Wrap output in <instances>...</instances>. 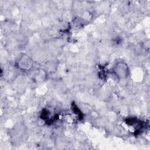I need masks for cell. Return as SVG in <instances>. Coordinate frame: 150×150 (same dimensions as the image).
I'll use <instances>...</instances> for the list:
<instances>
[{
    "mask_svg": "<svg viewBox=\"0 0 150 150\" xmlns=\"http://www.w3.org/2000/svg\"><path fill=\"white\" fill-rule=\"evenodd\" d=\"M115 74L119 79L127 77L129 74V69L127 64L124 62H119L115 64L114 67Z\"/></svg>",
    "mask_w": 150,
    "mask_h": 150,
    "instance_id": "1",
    "label": "cell"
},
{
    "mask_svg": "<svg viewBox=\"0 0 150 150\" xmlns=\"http://www.w3.org/2000/svg\"><path fill=\"white\" fill-rule=\"evenodd\" d=\"M19 64V66L23 69H29L32 65V60L26 55H23L20 61L18 62V64Z\"/></svg>",
    "mask_w": 150,
    "mask_h": 150,
    "instance_id": "2",
    "label": "cell"
}]
</instances>
